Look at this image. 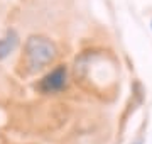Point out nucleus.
<instances>
[{"mask_svg": "<svg viewBox=\"0 0 152 144\" xmlns=\"http://www.w3.org/2000/svg\"><path fill=\"white\" fill-rule=\"evenodd\" d=\"M58 56L56 44L46 36L32 34L24 44V66L29 73H37L49 66Z\"/></svg>", "mask_w": 152, "mask_h": 144, "instance_id": "nucleus-1", "label": "nucleus"}, {"mask_svg": "<svg viewBox=\"0 0 152 144\" xmlns=\"http://www.w3.org/2000/svg\"><path fill=\"white\" fill-rule=\"evenodd\" d=\"M66 85H68V68L64 65H59L54 70H51L46 76H42V80L37 83V90L44 95H51L64 90Z\"/></svg>", "mask_w": 152, "mask_h": 144, "instance_id": "nucleus-2", "label": "nucleus"}, {"mask_svg": "<svg viewBox=\"0 0 152 144\" xmlns=\"http://www.w3.org/2000/svg\"><path fill=\"white\" fill-rule=\"evenodd\" d=\"M19 46V34L14 29H9L4 37H0V61L7 60Z\"/></svg>", "mask_w": 152, "mask_h": 144, "instance_id": "nucleus-3", "label": "nucleus"}, {"mask_svg": "<svg viewBox=\"0 0 152 144\" xmlns=\"http://www.w3.org/2000/svg\"><path fill=\"white\" fill-rule=\"evenodd\" d=\"M144 143H145V139H144V137H137L135 141H132L130 144H144Z\"/></svg>", "mask_w": 152, "mask_h": 144, "instance_id": "nucleus-4", "label": "nucleus"}]
</instances>
